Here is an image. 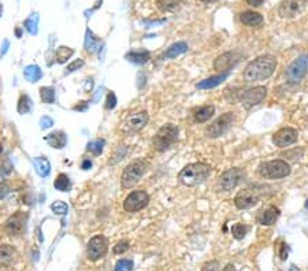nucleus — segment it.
<instances>
[{"label":"nucleus","mask_w":308,"mask_h":271,"mask_svg":"<svg viewBox=\"0 0 308 271\" xmlns=\"http://www.w3.org/2000/svg\"><path fill=\"white\" fill-rule=\"evenodd\" d=\"M0 154H1V145H0Z\"/></svg>","instance_id":"nucleus-55"},{"label":"nucleus","mask_w":308,"mask_h":271,"mask_svg":"<svg viewBox=\"0 0 308 271\" xmlns=\"http://www.w3.org/2000/svg\"><path fill=\"white\" fill-rule=\"evenodd\" d=\"M278 217H280V210L270 206V207L262 210L261 213L258 214L256 221H258V224L263 225V226H271V225L276 224Z\"/></svg>","instance_id":"nucleus-18"},{"label":"nucleus","mask_w":308,"mask_h":271,"mask_svg":"<svg viewBox=\"0 0 308 271\" xmlns=\"http://www.w3.org/2000/svg\"><path fill=\"white\" fill-rule=\"evenodd\" d=\"M40 125H41V129L51 128L53 125V121L49 117H43L40 119Z\"/></svg>","instance_id":"nucleus-43"},{"label":"nucleus","mask_w":308,"mask_h":271,"mask_svg":"<svg viewBox=\"0 0 308 271\" xmlns=\"http://www.w3.org/2000/svg\"><path fill=\"white\" fill-rule=\"evenodd\" d=\"M40 96H41V100L47 104L55 103V89L52 86H43L40 89Z\"/></svg>","instance_id":"nucleus-32"},{"label":"nucleus","mask_w":308,"mask_h":271,"mask_svg":"<svg viewBox=\"0 0 308 271\" xmlns=\"http://www.w3.org/2000/svg\"><path fill=\"white\" fill-rule=\"evenodd\" d=\"M32 107H33V103L32 100H30V97L27 95H23L19 97V100H18V106H16V110H18V112L19 114H29V112L32 111Z\"/></svg>","instance_id":"nucleus-29"},{"label":"nucleus","mask_w":308,"mask_h":271,"mask_svg":"<svg viewBox=\"0 0 308 271\" xmlns=\"http://www.w3.org/2000/svg\"><path fill=\"white\" fill-rule=\"evenodd\" d=\"M37 14H33V15L29 16L26 22H25V27H26L27 32L30 33V34H36V33H37Z\"/></svg>","instance_id":"nucleus-35"},{"label":"nucleus","mask_w":308,"mask_h":271,"mask_svg":"<svg viewBox=\"0 0 308 271\" xmlns=\"http://www.w3.org/2000/svg\"><path fill=\"white\" fill-rule=\"evenodd\" d=\"M306 208H308V199H307V202H306Z\"/></svg>","instance_id":"nucleus-54"},{"label":"nucleus","mask_w":308,"mask_h":271,"mask_svg":"<svg viewBox=\"0 0 308 271\" xmlns=\"http://www.w3.org/2000/svg\"><path fill=\"white\" fill-rule=\"evenodd\" d=\"M266 95H267V89L265 86H255V88H251V89L245 90L244 93L241 95V104L250 110L252 107L261 104L262 101L265 100Z\"/></svg>","instance_id":"nucleus-14"},{"label":"nucleus","mask_w":308,"mask_h":271,"mask_svg":"<svg viewBox=\"0 0 308 271\" xmlns=\"http://www.w3.org/2000/svg\"><path fill=\"white\" fill-rule=\"evenodd\" d=\"M259 174L267 180H281L291 174V166L285 160H270L259 166Z\"/></svg>","instance_id":"nucleus-4"},{"label":"nucleus","mask_w":308,"mask_h":271,"mask_svg":"<svg viewBox=\"0 0 308 271\" xmlns=\"http://www.w3.org/2000/svg\"><path fill=\"white\" fill-rule=\"evenodd\" d=\"M34 169L40 177H48L51 173V165H49V160L47 158H36L34 159Z\"/></svg>","instance_id":"nucleus-23"},{"label":"nucleus","mask_w":308,"mask_h":271,"mask_svg":"<svg viewBox=\"0 0 308 271\" xmlns=\"http://www.w3.org/2000/svg\"><path fill=\"white\" fill-rule=\"evenodd\" d=\"M27 222V214L22 211H16L10 218L5 221L4 229L10 236H21L25 232Z\"/></svg>","instance_id":"nucleus-13"},{"label":"nucleus","mask_w":308,"mask_h":271,"mask_svg":"<svg viewBox=\"0 0 308 271\" xmlns=\"http://www.w3.org/2000/svg\"><path fill=\"white\" fill-rule=\"evenodd\" d=\"M23 75L29 82H37L43 77V71L37 64H29L26 69L23 70Z\"/></svg>","instance_id":"nucleus-25"},{"label":"nucleus","mask_w":308,"mask_h":271,"mask_svg":"<svg viewBox=\"0 0 308 271\" xmlns=\"http://www.w3.org/2000/svg\"><path fill=\"white\" fill-rule=\"evenodd\" d=\"M202 271H221V265H219L218 261L207 262V263L203 266Z\"/></svg>","instance_id":"nucleus-40"},{"label":"nucleus","mask_w":308,"mask_h":271,"mask_svg":"<svg viewBox=\"0 0 308 271\" xmlns=\"http://www.w3.org/2000/svg\"><path fill=\"white\" fill-rule=\"evenodd\" d=\"M234 122V114L233 112H225L223 115L215 119L207 129H206V134L208 137L217 138L221 137L228 132L229 129L232 128V125Z\"/></svg>","instance_id":"nucleus-6"},{"label":"nucleus","mask_w":308,"mask_h":271,"mask_svg":"<svg viewBox=\"0 0 308 271\" xmlns=\"http://www.w3.org/2000/svg\"><path fill=\"white\" fill-rule=\"evenodd\" d=\"M90 166H92V162H90L89 159H86L84 160V163H82V169H84V170H88Z\"/></svg>","instance_id":"nucleus-48"},{"label":"nucleus","mask_w":308,"mask_h":271,"mask_svg":"<svg viewBox=\"0 0 308 271\" xmlns=\"http://www.w3.org/2000/svg\"><path fill=\"white\" fill-rule=\"evenodd\" d=\"M129 250V241H126V240H122V241H119L115 247H114V254L115 255H122V254H125L126 251Z\"/></svg>","instance_id":"nucleus-38"},{"label":"nucleus","mask_w":308,"mask_h":271,"mask_svg":"<svg viewBox=\"0 0 308 271\" xmlns=\"http://www.w3.org/2000/svg\"><path fill=\"white\" fill-rule=\"evenodd\" d=\"M103 147H104V140H95L88 144V151L93 155H100L103 152Z\"/></svg>","instance_id":"nucleus-36"},{"label":"nucleus","mask_w":308,"mask_h":271,"mask_svg":"<svg viewBox=\"0 0 308 271\" xmlns=\"http://www.w3.org/2000/svg\"><path fill=\"white\" fill-rule=\"evenodd\" d=\"M277 67V59L271 55H263L252 60L244 70V78L248 82L263 81L273 75Z\"/></svg>","instance_id":"nucleus-1"},{"label":"nucleus","mask_w":308,"mask_h":271,"mask_svg":"<svg viewBox=\"0 0 308 271\" xmlns=\"http://www.w3.org/2000/svg\"><path fill=\"white\" fill-rule=\"evenodd\" d=\"M289 271H300L296 266H291V269H289Z\"/></svg>","instance_id":"nucleus-50"},{"label":"nucleus","mask_w":308,"mask_h":271,"mask_svg":"<svg viewBox=\"0 0 308 271\" xmlns=\"http://www.w3.org/2000/svg\"><path fill=\"white\" fill-rule=\"evenodd\" d=\"M307 3L308 0H284L280 5L278 14L281 18H285V19L295 18L306 10Z\"/></svg>","instance_id":"nucleus-12"},{"label":"nucleus","mask_w":308,"mask_h":271,"mask_svg":"<svg viewBox=\"0 0 308 271\" xmlns=\"http://www.w3.org/2000/svg\"><path fill=\"white\" fill-rule=\"evenodd\" d=\"M186 51H188V45H186V43H184V41H180V43L173 44V45H170V47L167 48V51H166L165 56L167 59L177 58L178 55H181V53H185Z\"/></svg>","instance_id":"nucleus-27"},{"label":"nucleus","mask_w":308,"mask_h":271,"mask_svg":"<svg viewBox=\"0 0 308 271\" xmlns=\"http://www.w3.org/2000/svg\"><path fill=\"white\" fill-rule=\"evenodd\" d=\"M247 233H248V226L245 225L236 224L232 226V234L236 240H243Z\"/></svg>","instance_id":"nucleus-33"},{"label":"nucleus","mask_w":308,"mask_h":271,"mask_svg":"<svg viewBox=\"0 0 308 271\" xmlns=\"http://www.w3.org/2000/svg\"><path fill=\"white\" fill-rule=\"evenodd\" d=\"M203 3H213V1H215V0H202Z\"/></svg>","instance_id":"nucleus-51"},{"label":"nucleus","mask_w":308,"mask_h":271,"mask_svg":"<svg viewBox=\"0 0 308 271\" xmlns=\"http://www.w3.org/2000/svg\"><path fill=\"white\" fill-rule=\"evenodd\" d=\"M73 53H74V51H73L71 48L59 47L58 49H56V52H55V60H56L58 63H64Z\"/></svg>","instance_id":"nucleus-30"},{"label":"nucleus","mask_w":308,"mask_h":271,"mask_svg":"<svg viewBox=\"0 0 308 271\" xmlns=\"http://www.w3.org/2000/svg\"><path fill=\"white\" fill-rule=\"evenodd\" d=\"M214 114H215L214 106H203L195 112V121L199 123L207 122L210 118H213Z\"/></svg>","instance_id":"nucleus-24"},{"label":"nucleus","mask_w":308,"mask_h":271,"mask_svg":"<svg viewBox=\"0 0 308 271\" xmlns=\"http://www.w3.org/2000/svg\"><path fill=\"white\" fill-rule=\"evenodd\" d=\"M53 186H55V189H56V191L67 192L70 189L69 177L66 176V174H59V176L56 177L55 182H53Z\"/></svg>","instance_id":"nucleus-31"},{"label":"nucleus","mask_w":308,"mask_h":271,"mask_svg":"<svg viewBox=\"0 0 308 271\" xmlns=\"http://www.w3.org/2000/svg\"><path fill=\"white\" fill-rule=\"evenodd\" d=\"M82 66H84V60H82V59H77V60H74L73 63H70L69 66H67V71L71 73V71H75V70H78L80 67H82Z\"/></svg>","instance_id":"nucleus-42"},{"label":"nucleus","mask_w":308,"mask_h":271,"mask_svg":"<svg viewBox=\"0 0 308 271\" xmlns=\"http://www.w3.org/2000/svg\"><path fill=\"white\" fill-rule=\"evenodd\" d=\"M115 106H117V96L114 92H110L106 99V108L107 110H112V108H115Z\"/></svg>","instance_id":"nucleus-39"},{"label":"nucleus","mask_w":308,"mask_h":271,"mask_svg":"<svg viewBox=\"0 0 308 271\" xmlns=\"http://www.w3.org/2000/svg\"><path fill=\"white\" fill-rule=\"evenodd\" d=\"M177 137H178V128L173 123H167L156 132L154 140H152V145L156 151L163 152L176 143Z\"/></svg>","instance_id":"nucleus-3"},{"label":"nucleus","mask_w":308,"mask_h":271,"mask_svg":"<svg viewBox=\"0 0 308 271\" xmlns=\"http://www.w3.org/2000/svg\"><path fill=\"white\" fill-rule=\"evenodd\" d=\"M280 258H281V261H287V258H288L287 244L281 245V250H280Z\"/></svg>","instance_id":"nucleus-45"},{"label":"nucleus","mask_w":308,"mask_h":271,"mask_svg":"<svg viewBox=\"0 0 308 271\" xmlns=\"http://www.w3.org/2000/svg\"><path fill=\"white\" fill-rule=\"evenodd\" d=\"M229 77V73H223V74L214 75V77H210V78H206V80L200 81L199 84H196L197 89H211V88H215L222 84L223 81L226 80Z\"/></svg>","instance_id":"nucleus-21"},{"label":"nucleus","mask_w":308,"mask_h":271,"mask_svg":"<svg viewBox=\"0 0 308 271\" xmlns=\"http://www.w3.org/2000/svg\"><path fill=\"white\" fill-rule=\"evenodd\" d=\"M149 52L148 51H132V52L126 53V59L129 62L136 64H144L149 60Z\"/></svg>","instance_id":"nucleus-26"},{"label":"nucleus","mask_w":308,"mask_h":271,"mask_svg":"<svg viewBox=\"0 0 308 271\" xmlns=\"http://www.w3.org/2000/svg\"><path fill=\"white\" fill-rule=\"evenodd\" d=\"M247 3L250 5H254V7H259L263 3V0H247Z\"/></svg>","instance_id":"nucleus-47"},{"label":"nucleus","mask_w":308,"mask_h":271,"mask_svg":"<svg viewBox=\"0 0 308 271\" xmlns=\"http://www.w3.org/2000/svg\"><path fill=\"white\" fill-rule=\"evenodd\" d=\"M133 270V261L130 259H121L115 265V271H132Z\"/></svg>","instance_id":"nucleus-37"},{"label":"nucleus","mask_w":308,"mask_h":271,"mask_svg":"<svg viewBox=\"0 0 308 271\" xmlns=\"http://www.w3.org/2000/svg\"><path fill=\"white\" fill-rule=\"evenodd\" d=\"M147 169V163L143 159L133 160L132 163H129L121 177V185L125 189H130L133 186L138 184V181L141 180V177L144 176Z\"/></svg>","instance_id":"nucleus-5"},{"label":"nucleus","mask_w":308,"mask_h":271,"mask_svg":"<svg viewBox=\"0 0 308 271\" xmlns=\"http://www.w3.org/2000/svg\"><path fill=\"white\" fill-rule=\"evenodd\" d=\"M3 14V5H1V3H0V15Z\"/></svg>","instance_id":"nucleus-53"},{"label":"nucleus","mask_w":308,"mask_h":271,"mask_svg":"<svg viewBox=\"0 0 308 271\" xmlns=\"http://www.w3.org/2000/svg\"><path fill=\"white\" fill-rule=\"evenodd\" d=\"M245 173L239 167H233L229 170L223 171L222 176L219 177V186L223 192L233 191L241 181L244 180Z\"/></svg>","instance_id":"nucleus-9"},{"label":"nucleus","mask_w":308,"mask_h":271,"mask_svg":"<svg viewBox=\"0 0 308 271\" xmlns=\"http://www.w3.org/2000/svg\"><path fill=\"white\" fill-rule=\"evenodd\" d=\"M149 196L147 192L144 191H134L129 193L128 197L123 202V208L128 213H137L148 206Z\"/></svg>","instance_id":"nucleus-10"},{"label":"nucleus","mask_w":308,"mask_h":271,"mask_svg":"<svg viewBox=\"0 0 308 271\" xmlns=\"http://www.w3.org/2000/svg\"><path fill=\"white\" fill-rule=\"evenodd\" d=\"M108 252V241L104 236H95L89 240L86 247V255L92 262L100 261Z\"/></svg>","instance_id":"nucleus-8"},{"label":"nucleus","mask_w":308,"mask_h":271,"mask_svg":"<svg viewBox=\"0 0 308 271\" xmlns=\"http://www.w3.org/2000/svg\"><path fill=\"white\" fill-rule=\"evenodd\" d=\"M259 192L255 189H243L237 193V196L234 197V204L239 210H248V208L254 207L259 202Z\"/></svg>","instance_id":"nucleus-15"},{"label":"nucleus","mask_w":308,"mask_h":271,"mask_svg":"<svg viewBox=\"0 0 308 271\" xmlns=\"http://www.w3.org/2000/svg\"><path fill=\"white\" fill-rule=\"evenodd\" d=\"M223 271H236V267H234V265H232V263H229V265H226V267L223 269Z\"/></svg>","instance_id":"nucleus-49"},{"label":"nucleus","mask_w":308,"mask_h":271,"mask_svg":"<svg viewBox=\"0 0 308 271\" xmlns=\"http://www.w3.org/2000/svg\"><path fill=\"white\" fill-rule=\"evenodd\" d=\"M182 3V0H156V5L160 11L169 12V11L176 10L177 7Z\"/></svg>","instance_id":"nucleus-28"},{"label":"nucleus","mask_w":308,"mask_h":271,"mask_svg":"<svg viewBox=\"0 0 308 271\" xmlns=\"http://www.w3.org/2000/svg\"><path fill=\"white\" fill-rule=\"evenodd\" d=\"M51 210H52L56 215H66L67 211H69V207H67V204L64 202L56 200V202H53L52 204H51Z\"/></svg>","instance_id":"nucleus-34"},{"label":"nucleus","mask_w":308,"mask_h":271,"mask_svg":"<svg viewBox=\"0 0 308 271\" xmlns=\"http://www.w3.org/2000/svg\"><path fill=\"white\" fill-rule=\"evenodd\" d=\"M240 19L247 26H259V25L263 23V16L259 12H255V11H244V12H241Z\"/></svg>","instance_id":"nucleus-22"},{"label":"nucleus","mask_w":308,"mask_h":271,"mask_svg":"<svg viewBox=\"0 0 308 271\" xmlns=\"http://www.w3.org/2000/svg\"><path fill=\"white\" fill-rule=\"evenodd\" d=\"M44 140L47 141L49 147H52L55 149H62L67 144V136L63 132H60V130L49 133L47 137H44Z\"/></svg>","instance_id":"nucleus-20"},{"label":"nucleus","mask_w":308,"mask_h":271,"mask_svg":"<svg viewBox=\"0 0 308 271\" xmlns=\"http://www.w3.org/2000/svg\"><path fill=\"white\" fill-rule=\"evenodd\" d=\"M16 36H18V37H21V30H19V29H16Z\"/></svg>","instance_id":"nucleus-52"},{"label":"nucleus","mask_w":308,"mask_h":271,"mask_svg":"<svg viewBox=\"0 0 308 271\" xmlns=\"http://www.w3.org/2000/svg\"><path fill=\"white\" fill-rule=\"evenodd\" d=\"M210 173H211V167L207 163L197 162V163H191V165L185 166L180 171L178 180L185 186H196L207 180Z\"/></svg>","instance_id":"nucleus-2"},{"label":"nucleus","mask_w":308,"mask_h":271,"mask_svg":"<svg viewBox=\"0 0 308 271\" xmlns=\"http://www.w3.org/2000/svg\"><path fill=\"white\" fill-rule=\"evenodd\" d=\"M148 112L147 111H138L134 114H130L125 118L122 122V130L126 133H136L140 132L141 129L148 123Z\"/></svg>","instance_id":"nucleus-11"},{"label":"nucleus","mask_w":308,"mask_h":271,"mask_svg":"<svg viewBox=\"0 0 308 271\" xmlns=\"http://www.w3.org/2000/svg\"><path fill=\"white\" fill-rule=\"evenodd\" d=\"M99 40L95 38V36L90 32H88V37H86V49L88 51H93L95 49V43H97Z\"/></svg>","instance_id":"nucleus-41"},{"label":"nucleus","mask_w":308,"mask_h":271,"mask_svg":"<svg viewBox=\"0 0 308 271\" xmlns=\"http://www.w3.org/2000/svg\"><path fill=\"white\" fill-rule=\"evenodd\" d=\"M86 108H88V101H80V104L74 107L75 111H85Z\"/></svg>","instance_id":"nucleus-46"},{"label":"nucleus","mask_w":308,"mask_h":271,"mask_svg":"<svg viewBox=\"0 0 308 271\" xmlns=\"http://www.w3.org/2000/svg\"><path fill=\"white\" fill-rule=\"evenodd\" d=\"M298 141V132L292 128H285L278 130L277 133L273 136V143L276 144L277 147L280 148H285L289 147Z\"/></svg>","instance_id":"nucleus-16"},{"label":"nucleus","mask_w":308,"mask_h":271,"mask_svg":"<svg viewBox=\"0 0 308 271\" xmlns=\"http://www.w3.org/2000/svg\"><path fill=\"white\" fill-rule=\"evenodd\" d=\"M308 69V55H302L298 59H295L292 63L288 66L287 78L292 84H298L303 80L307 74Z\"/></svg>","instance_id":"nucleus-7"},{"label":"nucleus","mask_w":308,"mask_h":271,"mask_svg":"<svg viewBox=\"0 0 308 271\" xmlns=\"http://www.w3.org/2000/svg\"><path fill=\"white\" fill-rule=\"evenodd\" d=\"M239 62V56L236 52H225L222 55H219L218 58L215 59L214 62V69L219 71L221 74L223 73H229L230 69L233 67L234 64Z\"/></svg>","instance_id":"nucleus-17"},{"label":"nucleus","mask_w":308,"mask_h":271,"mask_svg":"<svg viewBox=\"0 0 308 271\" xmlns=\"http://www.w3.org/2000/svg\"><path fill=\"white\" fill-rule=\"evenodd\" d=\"M15 248L8 244L0 245V269L8 267L15 259Z\"/></svg>","instance_id":"nucleus-19"},{"label":"nucleus","mask_w":308,"mask_h":271,"mask_svg":"<svg viewBox=\"0 0 308 271\" xmlns=\"http://www.w3.org/2000/svg\"><path fill=\"white\" fill-rule=\"evenodd\" d=\"M8 192H10L8 185L5 182H0V199H4L8 195Z\"/></svg>","instance_id":"nucleus-44"}]
</instances>
